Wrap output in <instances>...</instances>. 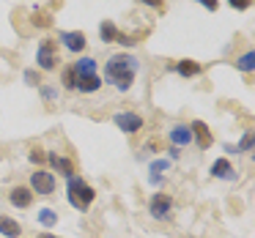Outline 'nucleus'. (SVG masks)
<instances>
[{"label":"nucleus","mask_w":255,"mask_h":238,"mask_svg":"<svg viewBox=\"0 0 255 238\" xmlns=\"http://www.w3.org/2000/svg\"><path fill=\"white\" fill-rule=\"evenodd\" d=\"M178 156H181V151H178L176 145H173V148H170V159H178Z\"/></svg>","instance_id":"obj_31"},{"label":"nucleus","mask_w":255,"mask_h":238,"mask_svg":"<svg viewBox=\"0 0 255 238\" xmlns=\"http://www.w3.org/2000/svg\"><path fill=\"white\" fill-rule=\"evenodd\" d=\"M8 200H11L14 208H28V205L33 203V192H30L28 186H14L11 194H8Z\"/></svg>","instance_id":"obj_10"},{"label":"nucleus","mask_w":255,"mask_h":238,"mask_svg":"<svg viewBox=\"0 0 255 238\" xmlns=\"http://www.w3.org/2000/svg\"><path fill=\"white\" fill-rule=\"evenodd\" d=\"M198 3H200L203 8H209V11H217V6H220L217 0H198Z\"/></svg>","instance_id":"obj_30"},{"label":"nucleus","mask_w":255,"mask_h":238,"mask_svg":"<svg viewBox=\"0 0 255 238\" xmlns=\"http://www.w3.org/2000/svg\"><path fill=\"white\" fill-rule=\"evenodd\" d=\"M39 238H58V236H50V233H44V236H39Z\"/></svg>","instance_id":"obj_32"},{"label":"nucleus","mask_w":255,"mask_h":238,"mask_svg":"<svg viewBox=\"0 0 255 238\" xmlns=\"http://www.w3.org/2000/svg\"><path fill=\"white\" fill-rule=\"evenodd\" d=\"M0 233H3V238H22V227L11 216H0Z\"/></svg>","instance_id":"obj_13"},{"label":"nucleus","mask_w":255,"mask_h":238,"mask_svg":"<svg viewBox=\"0 0 255 238\" xmlns=\"http://www.w3.org/2000/svg\"><path fill=\"white\" fill-rule=\"evenodd\" d=\"M170 170V159H156L151 161V175H162V172Z\"/></svg>","instance_id":"obj_21"},{"label":"nucleus","mask_w":255,"mask_h":238,"mask_svg":"<svg viewBox=\"0 0 255 238\" xmlns=\"http://www.w3.org/2000/svg\"><path fill=\"white\" fill-rule=\"evenodd\" d=\"M61 82H63V88H66V90H77V74H74V69H72V66L63 69Z\"/></svg>","instance_id":"obj_19"},{"label":"nucleus","mask_w":255,"mask_h":238,"mask_svg":"<svg viewBox=\"0 0 255 238\" xmlns=\"http://www.w3.org/2000/svg\"><path fill=\"white\" fill-rule=\"evenodd\" d=\"M253 145H255V140H253V132H247V134L242 137V143L236 145V151H239V154H247V151H253Z\"/></svg>","instance_id":"obj_22"},{"label":"nucleus","mask_w":255,"mask_h":238,"mask_svg":"<svg viewBox=\"0 0 255 238\" xmlns=\"http://www.w3.org/2000/svg\"><path fill=\"white\" fill-rule=\"evenodd\" d=\"M30 161H33V164H44V161H47V154H44L41 148H33V151H30Z\"/></svg>","instance_id":"obj_26"},{"label":"nucleus","mask_w":255,"mask_h":238,"mask_svg":"<svg viewBox=\"0 0 255 238\" xmlns=\"http://www.w3.org/2000/svg\"><path fill=\"white\" fill-rule=\"evenodd\" d=\"M99 88H102L99 74H94V77H80L77 79V90H80V93H96Z\"/></svg>","instance_id":"obj_15"},{"label":"nucleus","mask_w":255,"mask_h":238,"mask_svg":"<svg viewBox=\"0 0 255 238\" xmlns=\"http://www.w3.org/2000/svg\"><path fill=\"white\" fill-rule=\"evenodd\" d=\"M148 211H151L154 219H167L170 211H173V197L165 194V192H156L154 197H151V203H148Z\"/></svg>","instance_id":"obj_5"},{"label":"nucleus","mask_w":255,"mask_h":238,"mask_svg":"<svg viewBox=\"0 0 255 238\" xmlns=\"http://www.w3.org/2000/svg\"><path fill=\"white\" fill-rule=\"evenodd\" d=\"M236 69H239V72H244V74L253 72V69H255V52H253V50L244 52V55L236 61Z\"/></svg>","instance_id":"obj_18"},{"label":"nucleus","mask_w":255,"mask_h":238,"mask_svg":"<svg viewBox=\"0 0 255 238\" xmlns=\"http://www.w3.org/2000/svg\"><path fill=\"white\" fill-rule=\"evenodd\" d=\"M228 6L236 8V11H247V8L253 6V0H228Z\"/></svg>","instance_id":"obj_25"},{"label":"nucleus","mask_w":255,"mask_h":238,"mask_svg":"<svg viewBox=\"0 0 255 238\" xmlns=\"http://www.w3.org/2000/svg\"><path fill=\"white\" fill-rule=\"evenodd\" d=\"M167 137H170V143L176 145V148H184V145H189L192 143V129L189 126H184V123H178V126H173L170 132H167Z\"/></svg>","instance_id":"obj_8"},{"label":"nucleus","mask_w":255,"mask_h":238,"mask_svg":"<svg viewBox=\"0 0 255 238\" xmlns=\"http://www.w3.org/2000/svg\"><path fill=\"white\" fill-rule=\"evenodd\" d=\"M173 69H176V74H181V77H195V74H200V63H195V61H178Z\"/></svg>","instance_id":"obj_16"},{"label":"nucleus","mask_w":255,"mask_h":238,"mask_svg":"<svg viewBox=\"0 0 255 238\" xmlns=\"http://www.w3.org/2000/svg\"><path fill=\"white\" fill-rule=\"evenodd\" d=\"M33 25H36V28H50V25H52L50 14H41V11H36V14H33Z\"/></svg>","instance_id":"obj_24"},{"label":"nucleus","mask_w":255,"mask_h":238,"mask_svg":"<svg viewBox=\"0 0 255 238\" xmlns=\"http://www.w3.org/2000/svg\"><path fill=\"white\" fill-rule=\"evenodd\" d=\"M118 44H124V47H134L137 44V39H134V36H127V33H118Z\"/></svg>","instance_id":"obj_28"},{"label":"nucleus","mask_w":255,"mask_h":238,"mask_svg":"<svg viewBox=\"0 0 255 238\" xmlns=\"http://www.w3.org/2000/svg\"><path fill=\"white\" fill-rule=\"evenodd\" d=\"M30 192L36 194H52L55 192V175L47 170H36L30 172Z\"/></svg>","instance_id":"obj_4"},{"label":"nucleus","mask_w":255,"mask_h":238,"mask_svg":"<svg viewBox=\"0 0 255 238\" xmlns=\"http://www.w3.org/2000/svg\"><path fill=\"white\" fill-rule=\"evenodd\" d=\"M113 123L127 134H134V132L143 129V118H140L137 112H118V115H113Z\"/></svg>","instance_id":"obj_6"},{"label":"nucleus","mask_w":255,"mask_h":238,"mask_svg":"<svg viewBox=\"0 0 255 238\" xmlns=\"http://www.w3.org/2000/svg\"><path fill=\"white\" fill-rule=\"evenodd\" d=\"M39 222H41L44 227H55V222H58V214H55L52 208H41V211H39Z\"/></svg>","instance_id":"obj_20"},{"label":"nucleus","mask_w":255,"mask_h":238,"mask_svg":"<svg viewBox=\"0 0 255 238\" xmlns=\"http://www.w3.org/2000/svg\"><path fill=\"white\" fill-rule=\"evenodd\" d=\"M137 72H140V61L134 55H124V52L121 55H113L110 61L105 63V79L116 90H121V93H127V90L132 88Z\"/></svg>","instance_id":"obj_1"},{"label":"nucleus","mask_w":255,"mask_h":238,"mask_svg":"<svg viewBox=\"0 0 255 238\" xmlns=\"http://www.w3.org/2000/svg\"><path fill=\"white\" fill-rule=\"evenodd\" d=\"M39 90H41V99H44V101H55L58 99V90L52 88V85H47V82H41Z\"/></svg>","instance_id":"obj_23"},{"label":"nucleus","mask_w":255,"mask_h":238,"mask_svg":"<svg viewBox=\"0 0 255 238\" xmlns=\"http://www.w3.org/2000/svg\"><path fill=\"white\" fill-rule=\"evenodd\" d=\"M143 6H151V8H156V11H165V0H140Z\"/></svg>","instance_id":"obj_29"},{"label":"nucleus","mask_w":255,"mask_h":238,"mask_svg":"<svg viewBox=\"0 0 255 238\" xmlns=\"http://www.w3.org/2000/svg\"><path fill=\"white\" fill-rule=\"evenodd\" d=\"M36 63H39L44 72H55V66L61 63V58H58V41H52V39L41 41L39 52H36Z\"/></svg>","instance_id":"obj_3"},{"label":"nucleus","mask_w":255,"mask_h":238,"mask_svg":"<svg viewBox=\"0 0 255 238\" xmlns=\"http://www.w3.org/2000/svg\"><path fill=\"white\" fill-rule=\"evenodd\" d=\"M72 69H74V74H77V79L80 77H94L96 74V61L94 58H80L77 63H72Z\"/></svg>","instance_id":"obj_14"},{"label":"nucleus","mask_w":255,"mask_h":238,"mask_svg":"<svg viewBox=\"0 0 255 238\" xmlns=\"http://www.w3.org/2000/svg\"><path fill=\"white\" fill-rule=\"evenodd\" d=\"M58 39L63 41V47H66L69 52H83L85 50V33L83 30H61Z\"/></svg>","instance_id":"obj_7"},{"label":"nucleus","mask_w":255,"mask_h":238,"mask_svg":"<svg viewBox=\"0 0 255 238\" xmlns=\"http://www.w3.org/2000/svg\"><path fill=\"white\" fill-rule=\"evenodd\" d=\"M189 129H192V137H198V145H200V148L209 151V145L214 143V137H211L209 126H206L203 121H192V123H189Z\"/></svg>","instance_id":"obj_9"},{"label":"nucleus","mask_w":255,"mask_h":238,"mask_svg":"<svg viewBox=\"0 0 255 238\" xmlns=\"http://www.w3.org/2000/svg\"><path fill=\"white\" fill-rule=\"evenodd\" d=\"M211 175L222 178V181H233V178H236V170H233V164L228 159H217L214 164H211Z\"/></svg>","instance_id":"obj_11"},{"label":"nucleus","mask_w":255,"mask_h":238,"mask_svg":"<svg viewBox=\"0 0 255 238\" xmlns=\"http://www.w3.org/2000/svg\"><path fill=\"white\" fill-rule=\"evenodd\" d=\"M47 161H50L52 167H55V172H61V175H74V164L72 159H66V156H58V154H47Z\"/></svg>","instance_id":"obj_12"},{"label":"nucleus","mask_w":255,"mask_h":238,"mask_svg":"<svg viewBox=\"0 0 255 238\" xmlns=\"http://www.w3.org/2000/svg\"><path fill=\"white\" fill-rule=\"evenodd\" d=\"M99 33H102V41H116L121 30L116 28V22H110V19H105V22H102V28H99Z\"/></svg>","instance_id":"obj_17"},{"label":"nucleus","mask_w":255,"mask_h":238,"mask_svg":"<svg viewBox=\"0 0 255 238\" xmlns=\"http://www.w3.org/2000/svg\"><path fill=\"white\" fill-rule=\"evenodd\" d=\"M94 200H96L94 186H88V183H85L80 175H77V178L69 175V205H72V208H77V211H88Z\"/></svg>","instance_id":"obj_2"},{"label":"nucleus","mask_w":255,"mask_h":238,"mask_svg":"<svg viewBox=\"0 0 255 238\" xmlns=\"http://www.w3.org/2000/svg\"><path fill=\"white\" fill-rule=\"evenodd\" d=\"M22 77H25V82H28V85H36V88L41 85V82H39V74H36L33 69H28V72H25Z\"/></svg>","instance_id":"obj_27"}]
</instances>
